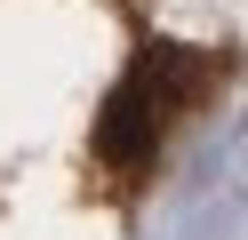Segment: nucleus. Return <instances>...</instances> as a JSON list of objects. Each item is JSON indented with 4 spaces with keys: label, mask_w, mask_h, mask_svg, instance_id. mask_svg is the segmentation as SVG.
Segmentation results:
<instances>
[{
    "label": "nucleus",
    "mask_w": 248,
    "mask_h": 240,
    "mask_svg": "<svg viewBox=\"0 0 248 240\" xmlns=\"http://www.w3.org/2000/svg\"><path fill=\"white\" fill-rule=\"evenodd\" d=\"M208 72H216V56H200V48H184V40H144V48L128 56V72L112 80L104 112H96V160L120 168V176H136L152 152H160V136L176 128V112L208 88Z\"/></svg>",
    "instance_id": "nucleus-1"
}]
</instances>
